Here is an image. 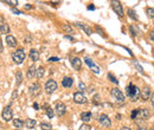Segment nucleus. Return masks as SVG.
<instances>
[{"label":"nucleus","mask_w":154,"mask_h":130,"mask_svg":"<svg viewBox=\"0 0 154 130\" xmlns=\"http://www.w3.org/2000/svg\"><path fill=\"white\" fill-rule=\"evenodd\" d=\"M150 116H151V111L148 109H146V108H144V109H141V108L134 109L130 112V118L134 120V121H139V120L140 121H146V120L150 118Z\"/></svg>","instance_id":"obj_1"},{"label":"nucleus","mask_w":154,"mask_h":130,"mask_svg":"<svg viewBox=\"0 0 154 130\" xmlns=\"http://www.w3.org/2000/svg\"><path fill=\"white\" fill-rule=\"evenodd\" d=\"M126 94L127 96L130 98L132 102H136L140 99V94H141V90L133 83H129L128 86L126 88Z\"/></svg>","instance_id":"obj_2"},{"label":"nucleus","mask_w":154,"mask_h":130,"mask_svg":"<svg viewBox=\"0 0 154 130\" xmlns=\"http://www.w3.org/2000/svg\"><path fill=\"white\" fill-rule=\"evenodd\" d=\"M110 95L113 96V98L116 100V103H119V104H123L124 102H126V96L123 95V92L120 90V89H118V88H114V89H112L110 90Z\"/></svg>","instance_id":"obj_3"},{"label":"nucleus","mask_w":154,"mask_h":130,"mask_svg":"<svg viewBox=\"0 0 154 130\" xmlns=\"http://www.w3.org/2000/svg\"><path fill=\"white\" fill-rule=\"evenodd\" d=\"M25 57H26V55H25V52H24L23 49L16 50V51L13 52V55H12V59H13V62H14L16 64H22V63L24 62Z\"/></svg>","instance_id":"obj_4"},{"label":"nucleus","mask_w":154,"mask_h":130,"mask_svg":"<svg viewBox=\"0 0 154 130\" xmlns=\"http://www.w3.org/2000/svg\"><path fill=\"white\" fill-rule=\"evenodd\" d=\"M57 89H58V84H57L56 81L49 79V81L45 83V92H46V94L51 95V94H54Z\"/></svg>","instance_id":"obj_5"},{"label":"nucleus","mask_w":154,"mask_h":130,"mask_svg":"<svg viewBox=\"0 0 154 130\" xmlns=\"http://www.w3.org/2000/svg\"><path fill=\"white\" fill-rule=\"evenodd\" d=\"M112 7H113V10H114V12L120 17V18H122L124 17V12H123V7L122 5H121V2L120 1H118V0H114V1H112Z\"/></svg>","instance_id":"obj_6"},{"label":"nucleus","mask_w":154,"mask_h":130,"mask_svg":"<svg viewBox=\"0 0 154 130\" xmlns=\"http://www.w3.org/2000/svg\"><path fill=\"white\" fill-rule=\"evenodd\" d=\"M1 117H2V120H4L5 122H10V121L12 120V117H13V111H12V109H11L10 105H7V106L4 108L2 112H1Z\"/></svg>","instance_id":"obj_7"},{"label":"nucleus","mask_w":154,"mask_h":130,"mask_svg":"<svg viewBox=\"0 0 154 130\" xmlns=\"http://www.w3.org/2000/svg\"><path fill=\"white\" fill-rule=\"evenodd\" d=\"M98 121H100L101 126H102V127H104V128H110V127H112V121H110L109 116H108V115H106V114L100 115Z\"/></svg>","instance_id":"obj_8"},{"label":"nucleus","mask_w":154,"mask_h":130,"mask_svg":"<svg viewBox=\"0 0 154 130\" xmlns=\"http://www.w3.org/2000/svg\"><path fill=\"white\" fill-rule=\"evenodd\" d=\"M74 102L77 103V104H84V103L88 102V99L84 96L83 92H80V91H78V92H75V94H74Z\"/></svg>","instance_id":"obj_9"},{"label":"nucleus","mask_w":154,"mask_h":130,"mask_svg":"<svg viewBox=\"0 0 154 130\" xmlns=\"http://www.w3.org/2000/svg\"><path fill=\"white\" fill-rule=\"evenodd\" d=\"M55 110H56V114L58 116H64L65 112H66V106L63 102H57L56 105H55Z\"/></svg>","instance_id":"obj_10"},{"label":"nucleus","mask_w":154,"mask_h":130,"mask_svg":"<svg viewBox=\"0 0 154 130\" xmlns=\"http://www.w3.org/2000/svg\"><path fill=\"white\" fill-rule=\"evenodd\" d=\"M84 62H86V64L92 69L94 73H96V75H98V73H100V67H98V65L95 64L89 57H86V58H84Z\"/></svg>","instance_id":"obj_11"},{"label":"nucleus","mask_w":154,"mask_h":130,"mask_svg":"<svg viewBox=\"0 0 154 130\" xmlns=\"http://www.w3.org/2000/svg\"><path fill=\"white\" fill-rule=\"evenodd\" d=\"M39 91H40V86H39V84H38V83H33V84H31L30 88H29V94H30L32 97H34V96L39 95Z\"/></svg>","instance_id":"obj_12"},{"label":"nucleus","mask_w":154,"mask_h":130,"mask_svg":"<svg viewBox=\"0 0 154 130\" xmlns=\"http://www.w3.org/2000/svg\"><path fill=\"white\" fill-rule=\"evenodd\" d=\"M76 26H77V27H80L81 30H83L84 32L87 33V35H92V27H90L89 25H87V24H84V23H81V21H77V23H76Z\"/></svg>","instance_id":"obj_13"},{"label":"nucleus","mask_w":154,"mask_h":130,"mask_svg":"<svg viewBox=\"0 0 154 130\" xmlns=\"http://www.w3.org/2000/svg\"><path fill=\"white\" fill-rule=\"evenodd\" d=\"M152 92H151V89L148 86H145L142 90H141V94H140V98H142V100H148L151 97Z\"/></svg>","instance_id":"obj_14"},{"label":"nucleus","mask_w":154,"mask_h":130,"mask_svg":"<svg viewBox=\"0 0 154 130\" xmlns=\"http://www.w3.org/2000/svg\"><path fill=\"white\" fill-rule=\"evenodd\" d=\"M71 65L76 71H80L81 67H82V62H81V59L78 57H72L71 58Z\"/></svg>","instance_id":"obj_15"},{"label":"nucleus","mask_w":154,"mask_h":130,"mask_svg":"<svg viewBox=\"0 0 154 130\" xmlns=\"http://www.w3.org/2000/svg\"><path fill=\"white\" fill-rule=\"evenodd\" d=\"M6 43H7V45H8V47H16L17 46V39L13 37V35H11V34H7L6 35Z\"/></svg>","instance_id":"obj_16"},{"label":"nucleus","mask_w":154,"mask_h":130,"mask_svg":"<svg viewBox=\"0 0 154 130\" xmlns=\"http://www.w3.org/2000/svg\"><path fill=\"white\" fill-rule=\"evenodd\" d=\"M74 84V79L71 77H64L63 81H62V85L64 88H71Z\"/></svg>","instance_id":"obj_17"},{"label":"nucleus","mask_w":154,"mask_h":130,"mask_svg":"<svg viewBox=\"0 0 154 130\" xmlns=\"http://www.w3.org/2000/svg\"><path fill=\"white\" fill-rule=\"evenodd\" d=\"M92 118V114L90 111H86V112H82L81 114V120L83 121V122H89L90 120Z\"/></svg>","instance_id":"obj_18"},{"label":"nucleus","mask_w":154,"mask_h":130,"mask_svg":"<svg viewBox=\"0 0 154 130\" xmlns=\"http://www.w3.org/2000/svg\"><path fill=\"white\" fill-rule=\"evenodd\" d=\"M36 66L34 65H31L30 67L28 69V72H26V77L29 78V79H32L34 76H36Z\"/></svg>","instance_id":"obj_19"},{"label":"nucleus","mask_w":154,"mask_h":130,"mask_svg":"<svg viewBox=\"0 0 154 130\" xmlns=\"http://www.w3.org/2000/svg\"><path fill=\"white\" fill-rule=\"evenodd\" d=\"M29 57H30L33 62H38V59H39V52L37 50L32 49L30 51V53H29Z\"/></svg>","instance_id":"obj_20"},{"label":"nucleus","mask_w":154,"mask_h":130,"mask_svg":"<svg viewBox=\"0 0 154 130\" xmlns=\"http://www.w3.org/2000/svg\"><path fill=\"white\" fill-rule=\"evenodd\" d=\"M25 124H26V127H28V129H33L34 128V126L37 124V122L34 121V120H32V118H28L26 120V122H25Z\"/></svg>","instance_id":"obj_21"},{"label":"nucleus","mask_w":154,"mask_h":130,"mask_svg":"<svg viewBox=\"0 0 154 130\" xmlns=\"http://www.w3.org/2000/svg\"><path fill=\"white\" fill-rule=\"evenodd\" d=\"M16 81H17V85H20L22 82H23V73L20 70H18L16 72Z\"/></svg>","instance_id":"obj_22"},{"label":"nucleus","mask_w":154,"mask_h":130,"mask_svg":"<svg viewBox=\"0 0 154 130\" xmlns=\"http://www.w3.org/2000/svg\"><path fill=\"white\" fill-rule=\"evenodd\" d=\"M136 122V126H138V130H147V126L145 123V121H135Z\"/></svg>","instance_id":"obj_23"},{"label":"nucleus","mask_w":154,"mask_h":130,"mask_svg":"<svg viewBox=\"0 0 154 130\" xmlns=\"http://www.w3.org/2000/svg\"><path fill=\"white\" fill-rule=\"evenodd\" d=\"M0 32L4 33V34L10 33V26H8V24H7V23H5V24H2V25L0 26Z\"/></svg>","instance_id":"obj_24"},{"label":"nucleus","mask_w":154,"mask_h":130,"mask_svg":"<svg viewBox=\"0 0 154 130\" xmlns=\"http://www.w3.org/2000/svg\"><path fill=\"white\" fill-rule=\"evenodd\" d=\"M128 14H129V17H130V18H132L134 21H138V20H139V17L136 16V12H135L134 10L129 8V10H128Z\"/></svg>","instance_id":"obj_25"},{"label":"nucleus","mask_w":154,"mask_h":130,"mask_svg":"<svg viewBox=\"0 0 154 130\" xmlns=\"http://www.w3.org/2000/svg\"><path fill=\"white\" fill-rule=\"evenodd\" d=\"M13 126L16 128H19V130H20V128H23V126H24V122L22 120H19V118H14L13 120Z\"/></svg>","instance_id":"obj_26"},{"label":"nucleus","mask_w":154,"mask_h":130,"mask_svg":"<svg viewBox=\"0 0 154 130\" xmlns=\"http://www.w3.org/2000/svg\"><path fill=\"white\" fill-rule=\"evenodd\" d=\"M43 76H44V67L40 66V67H38V69L36 70V77H37V78H42Z\"/></svg>","instance_id":"obj_27"},{"label":"nucleus","mask_w":154,"mask_h":130,"mask_svg":"<svg viewBox=\"0 0 154 130\" xmlns=\"http://www.w3.org/2000/svg\"><path fill=\"white\" fill-rule=\"evenodd\" d=\"M40 129L42 130H51L52 129V126L50 124V123H46V122H43V123H40Z\"/></svg>","instance_id":"obj_28"},{"label":"nucleus","mask_w":154,"mask_h":130,"mask_svg":"<svg viewBox=\"0 0 154 130\" xmlns=\"http://www.w3.org/2000/svg\"><path fill=\"white\" fill-rule=\"evenodd\" d=\"M108 79L112 82V83H114V84H119V81L116 79V77L115 76H113V73H108Z\"/></svg>","instance_id":"obj_29"},{"label":"nucleus","mask_w":154,"mask_h":130,"mask_svg":"<svg viewBox=\"0 0 154 130\" xmlns=\"http://www.w3.org/2000/svg\"><path fill=\"white\" fill-rule=\"evenodd\" d=\"M146 13H147L148 18H151V19H154V8H152V7H148V8L146 10Z\"/></svg>","instance_id":"obj_30"},{"label":"nucleus","mask_w":154,"mask_h":130,"mask_svg":"<svg viewBox=\"0 0 154 130\" xmlns=\"http://www.w3.org/2000/svg\"><path fill=\"white\" fill-rule=\"evenodd\" d=\"M100 99H101V97H100V95H98V94L94 95V96H92V104L98 105V104H100Z\"/></svg>","instance_id":"obj_31"},{"label":"nucleus","mask_w":154,"mask_h":130,"mask_svg":"<svg viewBox=\"0 0 154 130\" xmlns=\"http://www.w3.org/2000/svg\"><path fill=\"white\" fill-rule=\"evenodd\" d=\"M95 30H96L97 32L100 33V35H101V37H103V38H107V34L104 33V31H103V30H102L100 26H95Z\"/></svg>","instance_id":"obj_32"},{"label":"nucleus","mask_w":154,"mask_h":130,"mask_svg":"<svg viewBox=\"0 0 154 130\" xmlns=\"http://www.w3.org/2000/svg\"><path fill=\"white\" fill-rule=\"evenodd\" d=\"M63 30H64L65 32H68V33L72 32V27H71L69 24H64V25H63Z\"/></svg>","instance_id":"obj_33"},{"label":"nucleus","mask_w":154,"mask_h":130,"mask_svg":"<svg viewBox=\"0 0 154 130\" xmlns=\"http://www.w3.org/2000/svg\"><path fill=\"white\" fill-rule=\"evenodd\" d=\"M46 115H48V117H49V118H54L55 112H54V110H52V109L48 108V109H46Z\"/></svg>","instance_id":"obj_34"},{"label":"nucleus","mask_w":154,"mask_h":130,"mask_svg":"<svg viewBox=\"0 0 154 130\" xmlns=\"http://www.w3.org/2000/svg\"><path fill=\"white\" fill-rule=\"evenodd\" d=\"M78 89H80V92H84V91L87 90V86L84 85V83L81 82V83L78 84Z\"/></svg>","instance_id":"obj_35"},{"label":"nucleus","mask_w":154,"mask_h":130,"mask_svg":"<svg viewBox=\"0 0 154 130\" xmlns=\"http://www.w3.org/2000/svg\"><path fill=\"white\" fill-rule=\"evenodd\" d=\"M78 130H92V127H90L89 124L84 123V124H82V126L80 127V129H78Z\"/></svg>","instance_id":"obj_36"},{"label":"nucleus","mask_w":154,"mask_h":130,"mask_svg":"<svg viewBox=\"0 0 154 130\" xmlns=\"http://www.w3.org/2000/svg\"><path fill=\"white\" fill-rule=\"evenodd\" d=\"M5 4H8V5H12V6H17L18 5V1L14 0V1H4Z\"/></svg>","instance_id":"obj_37"},{"label":"nucleus","mask_w":154,"mask_h":130,"mask_svg":"<svg viewBox=\"0 0 154 130\" xmlns=\"http://www.w3.org/2000/svg\"><path fill=\"white\" fill-rule=\"evenodd\" d=\"M134 64H135V66H136V67L139 69V71H140L141 73H144V69H142V66H141V65L139 64L138 62H134Z\"/></svg>","instance_id":"obj_38"},{"label":"nucleus","mask_w":154,"mask_h":130,"mask_svg":"<svg viewBox=\"0 0 154 130\" xmlns=\"http://www.w3.org/2000/svg\"><path fill=\"white\" fill-rule=\"evenodd\" d=\"M11 11H12L13 13H16V14H18V16H19V14H22V12H20L19 10H17L16 7H12V8H11Z\"/></svg>","instance_id":"obj_39"},{"label":"nucleus","mask_w":154,"mask_h":130,"mask_svg":"<svg viewBox=\"0 0 154 130\" xmlns=\"http://www.w3.org/2000/svg\"><path fill=\"white\" fill-rule=\"evenodd\" d=\"M58 61H60L58 57H51V58H49V62H51V63H55V62H58Z\"/></svg>","instance_id":"obj_40"},{"label":"nucleus","mask_w":154,"mask_h":130,"mask_svg":"<svg viewBox=\"0 0 154 130\" xmlns=\"http://www.w3.org/2000/svg\"><path fill=\"white\" fill-rule=\"evenodd\" d=\"M129 31H130V33H132V35L135 38L136 37V33H135V30H134V27L133 26H129Z\"/></svg>","instance_id":"obj_41"},{"label":"nucleus","mask_w":154,"mask_h":130,"mask_svg":"<svg viewBox=\"0 0 154 130\" xmlns=\"http://www.w3.org/2000/svg\"><path fill=\"white\" fill-rule=\"evenodd\" d=\"M64 38H65V39H68V40L75 41V38H74V37H71V35H69V34H65V35H64Z\"/></svg>","instance_id":"obj_42"},{"label":"nucleus","mask_w":154,"mask_h":130,"mask_svg":"<svg viewBox=\"0 0 154 130\" xmlns=\"http://www.w3.org/2000/svg\"><path fill=\"white\" fill-rule=\"evenodd\" d=\"M95 10H96L95 5H92V4H90V5L88 6V11H95Z\"/></svg>","instance_id":"obj_43"},{"label":"nucleus","mask_w":154,"mask_h":130,"mask_svg":"<svg viewBox=\"0 0 154 130\" xmlns=\"http://www.w3.org/2000/svg\"><path fill=\"white\" fill-rule=\"evenodd\" d=\"M5 23H6V21H5V18H4L2 16H0V26H1L2 24H5Z\"/></svg>","instance_id":"obj_44"},{"label":"nucleus","mask_w":154,"mask_h":130,"mask_svg":"<svg viewBox=\"0 0 154 130\" xmlns=\"http://www.w3.org/2000/svg\"><path fill=\"white\" fill-rule=\"evenodd\" d=\"M150 99H151V103H152V106L154 108V94H152L151 95V97H150Z\"/></svg>","instance_id":"obj_45"},{"label":"nucleus","mask_w":154,"mask_h":130,"mask_svg":"<svg viewBox=\"0 0 154 130\" xmlns=\"http://www.w3.org/2000/svg\"><path fill=\"white\" fill-rule=\"evenodd\" d=\"M33 108H34V110H39V105H38V103H33Z\"/></svg>","instance_id":"obj_46"},{"label":"nucleus","mask_w":154,"mask_h":130,"mask_svg":"<svg viewBox=\"0 0 154 130\" xmlns=\"http://www.w3.org/2000/svg\"><path fill=\"white\" fill-rule=\"evenodd\" d=\"M150 38L154 41V31H151V32H150Z\"/></svg>","instance_id":"obj_47"},{"label":"nucleus","mask_w":154,"mask_h":130,"mask_svg":"<svg viewBox=\"0 0 154 130\" xmlns=\"http://www.w3.org/2000/svg\"><path fill=\"white\" fill-rule=\"evenodd\" d=\"M25 8H26V10H31V8H32V5H31V4H26V5H25Z\"/></svg>","instance_id":"obj_48"},{"label":"nucleus","mask_w":154,"mask_h":130,"mask_svg":"<svg viewBox=\"0 0 154 130\" xmlns=\"http://www.w3.org/2000/svg\"><path fill=\"white\" fill-rule=\"evenodd\" d=\"M16 98H17V90L14 91V94H13V96H12V100H14Z\"/></svg>","instance_id":"obj_49"},{"label":"nucleus","mask_w":154,"mask_h":130,"mask_svg":"<svg viewBox=\"0 0 154 130\" xmlns=\"http://www.w3.org/2000/svg\"><path fill=\"white\" fill-rule=\"evenodd\" d=\"M2 51H4V47H2V43L0 40V52H2Z\"/></svg>","instance_id":"obj_50"},{"label":"nucleus","mask_w":154,"mask_h":130,"mask_svg":"<svg viewBox=\"0 0 154 130\" xmlns=\"http://www.w3.org/2000/svg\"><path fill=\"white\" fill-rule=\"evenodd\" d=\"M121 130H132V129H130V128H128V127H122Z\"/></svg>","instance_id":"obj_51"},{"label":"nucleus","mask_w":154,"mask_h":130,"mask_svg":"<svg viewBox=\"0 0 154 130\" xmlns=\"http://www.w3.org/2000/svg\"><path fill=\"white\" fill-rule=\"evenodd\" d=\"M116 117H118V120H121V117H122V116H121L120 114H118V115H116Z\"/></svg>","instance_id":"obj_52"},{"label":"nucleus","mask_w":154,"mask_h":130,"mask_svg":"<svg viewBox=\"0 0 154 130\" xmlns=\"http://www.w3.org/2000/svg\"><path fill=\"white\" fill-rule=\"evenodd\" d=\"M152 130H154V129H152Z\"/></svg>","instance_id":"obj_53"},{"label":"nucleus","mask_w":154,"mask_h":130,"mask_svg":"<svg viewBox=\"0 0 154 130\" xmlns=\"http://www.w3.org/2000/svg\"><path fill=\"white\" fill-rule=\"evenodd\" d=\"M0 128H1V127H0Z\"/></svg>","instance_id":"obj_54"},{"label":"nucleus","mask_w":154,"mask_h":130,"mask_svg":"<svg viewBox=\"0 0 154 130\" xmlns=\"http://www.w3.org/2000/svg\"><path fill=\"white\" fill-rule=\"evenodd\" d=\"M18 130H19V129H18Z\"/></svg>","instance_id":"obj_55"}]
</instances>
